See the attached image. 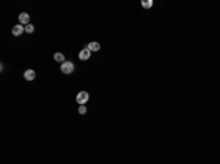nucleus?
I'll return each mask as SVG.
<instances>
[{"label": "nucleus", "instance_id": "1a4fd4ad", "mask_svg": "<svg viewBox=\"0 0 220 164\" xmlns=\"http://www.w3.org/2000/svg\"><path fill=\"white\" fill-rule=\"evenodd\" d=\"M141 5L145 7V9H150L151 6H153V0H143V3Z\"/></svg>", "mask_w": 220, "mask_h": 164}, {"label": "nucleus", "instance_id": "9d476101", "mask_svg": "<svg viewBox=\"0 0 220 164\" xmlns=\"http://www.w3.org/2000/svg\"><path fill=\"white\" fill-rule=\"evenodd\" d=\"M25 32H28V34H32V32H34V25H32V24H28V25H25Z\"/></svg>", "mask_w": 220, "mask_h": 164}, {"label": "nucleus", "instance_id": "f03ea898", "mask_svg": "<svg viewBox=\"0 0 220 164\" xmlns=\"http://www.w3.org/2000/svg\"><path fill=\"white\" fill-rule=\"evenodd\" d=\"M88 98H90V95H88L87 91H79L77 95V102L79 106H84V104L88 101Z\"/></svg>", "mask_w": 220, "mask_h": 164}, {"label": "nucleus", "instance_id": "6e6552de", "mask_svg": "<svg viewBox=\"0 0 220 164\" xmlns=\"http://www.w3.org/2000/svg\"><path fill=\"white\" fill-rule=\"evenodd\" d=\"M53 59H54L56 62H59V63H65V56H63V53H54Z\"/></svg>", "mask_w": 220, "mask_h": 164}, {"label": "nucleus", "instance_id": "20e7f679", "mask_svg": "<svg viewBox=\"0 0 220 164\" xmlns=\"http://www.w3.org/2000/svg\"><path fill=\"white\" fill-rule=\"evenodd\" d=\"M78 56H79L81 60H88L90 56H91V51L88 50V47H85V48H82V50L79 51V54H78Z\"/></svg>", "mask_w": 220, "mask_h": 164}, {"label": "nucleus", "instance_id": "0eeeda50", "mask_svg": "<svg viewBox=\"0 0 220 164\" xmlns=\"http://www.w3.org/2000/svg\"><path fill=\"white\" fill-rule=\"evenodd\" d=\"M87 47H88V50H90V51H98V50H100V44H98L97 41H92V43H90Z\"/></svg>", "mask_w": 220, "mask_h": 164}, {"label": "nucleus", "instance_id": "f257e3e1", "mask_svg": "<svg viewBox=\"0 0 220 164\" xmlns=\"http://www.w3.org/2000/svg\"><path fill=\"white\" fill-rule=\"evenodd\" d=\"M73 69H75V66H73L72 62H65V63H62V66H60V71L65 75H71L72 72H73Z\"/></svg>", "mask_w": 220, "mask_h": 164}, {"label": "nucleus", "instance_id": "9b49d317", "mask_svg": "<svg viewBox=\"0 0 220 164\" xmlns=\"http://www.w3.org/2000/svg\"><path fill=\"white\" fill-rule=\"evenodd\" d=\"M78 112H79V114H85V113H87V107H85V106H79V107H78Z\"/></svg>", "mask_w": 220, "mask_h": 164}, {"label": "nucleus", "instance_id": "423d86ee", "mask_svg": "<svg viewBox=\"0 0 220 164\" xmlns=\"http://www.w3.org/2000/svg\"><path fill=\"white\" fill-rule=\"evenodd\" d=\"M24 78H25L26 81H32V79H35V71H32V69H26L24 72Z\"/></svg>", "mask_w": 220, "mask_h": 164}, {"label": "nucleus", "instance_id": "39448f33", "mask_svg": "<svg viewBox=\"0 0 220 164\" xmlns=\"http://www.w3.org/2000/svg\"><path fill=\"white\" fill-rule=\"evenodd\" d=\"M19 24L21 25H28V24H30V15H28V13H25V12H22V13H21L19 15Z\"/></svg>", "mask_w": 220, "mask_h": 164}, {"label": "nucleus", "instance_id": "7ed1b4c3", "mask_svg": "<svg viewBox=\"0 0 220 164\" xmlns=\"http://www.w3.org/2000/svg\"><path fill=\"white\" fill-rule=\"evenodd\" d=\"M25 31V26L24 25H21V24H18V25H15L13 28H12V35H15V37H19L22 32Z\"/></svg>", "mask_w": 220, "mask_h": 164}]
</instances>
